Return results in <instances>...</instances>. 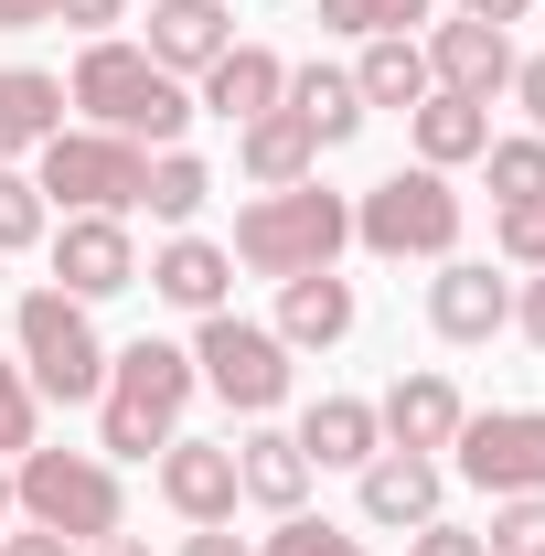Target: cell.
<instances>
[{
	"instance_id": "cell-18",
	"label": "cell",
	"mask_w": 545,
	"mask_h": 556,
	"mask_svg": "<svg viewBox=\"0 0 545 556\" xmlns=\"http://www.w3.org/2000/svg\"><path fill=\"white\" fill-rule=\"evenodd\" d=\"M428 86H449V97H503V86H514V33H492V22H439V33H428Z\"/></svg>"
},
{
	"instance_id": "cell-28",
	"label": "cell",
	"mask_w": 545,
	"mask_h": 556,
	"mask_svg": "<svg viewBox=\"0 0 545 556\" xmlns=\"http://www.w3.org/2000/svg\"><path fill=\"white\" fill-rule=\"evenodd\" d=\"M43 236H54V204H43V182L0 161V257H22V247H43Z\"/></svg>"
},
{
	"instance_id": "cell-3",
	"label": "cell",
	"mask_w": 545,
	"mask_h": 556,
	"mask_svg": "<svg viewBox=\"0 0 545 556\" xmlns=\"http://www.w3.org/2000/svg\"><path fill=\"white\" fill-rule=\"evenodd\" d=\"M342 247H353V193H321V172L310 182H289V193H257V204L236 214V268H257V278H310V268H332Z\"/></svg>"
},
{
	"instance_id": "cell-8",
	"label": "cell",
	"mask_w": 545,
	"mask_h": 556,
	"mask_svg": "<svg viewBox=\"0 0 545 556\" xmlns=\"http://www.w3.org/2000/svg\"><path fill=\"white\" fill-rule=\"evenodd\" d=\"M193 375H204L236 417L289 407V343H278L268 321H246V311H204V332H193Z\"/></svg>"
},
{
	"instance_id": "cell-14",
	"label": "cell",
	"mask_w": 545,
	"mask_h": 556,
	"mask_svg": "<svg viewBox=\"0 0 545 556\" xmlns=\"http://www.w3.org/2000/svg\"><path fill=\"white\" fill-rule=\"evenodd\" d=\"M225 43H236V0H150L139 54H150L161 75H204Z\"/></svg>"
},
{
	"instance_id": "cell-30",
	"label": "cell",
	"mask_w": 545,
	"mask_h": 556,
	"mask_svg": "<svg viewBox=\"0 0 545 556\" xmlns=\"http://www.w3.org/2000/svg\"><path fill=\"white\" fill-rule=\"evenodd\" d=\"M439 0H321V33H353V43H375V33H407L428 22Z\"/></svg>"
},
{
	"instance_id": "cell-19",
	"label": "cell",
	"mask_w": 545,
	"mask_h": 556,
	"mask_svg": "<svg viewBox=\"0 0 545 556\" xmlns=\"http://www.w3.org/2000/svg\"><path fill=\"white\" fill-rule=\"evenodd\" d=\"M289 353H332L342 332H353V278L310 268V278H278V321H268Z\"/></svg>"
},
{
	"instance_id": "cell-21",
	"label": "cell",
	"mask_w": 545,
	"mask_h": 556,
	"mask_svg": "<svg viewBox=\"0 0 545 556\" xmlns=\"http://www.w3.org/2000/svg\"><path fill=\"white\" fill-rule=\"evenodd\" d=\"M407 129H417V161H428V172H460V161L492 150V97H449V86H428V97L407 108Z\"/></svg>"
},
{
	"instance_id": "cell-20",
	"label": "cell",
	"mask_w": 545,
	"mask_h": 556,
	"mask_svg": "<svg viewBox=\"0 0 545 556\" xmlns=\"http://www.w3.org/2000/svg\"><path fill=\"white\" fill-rule=\"evenodd\" d=\"M289 439H300V460H310V471H364V460L385 450V428H375L364 396H310Z\"/></svg>"
},
{
	"instance_id": "cell-27",
	"label": "cell",
	"mask_w": 545,
	"mask_h": 556,
	"mask_svg": "<svg viewBox=\"0 0 545 556\" xmlns=\"http://www.w3.org/2000/svg\"><path fill=\"white\" fill-rule=\"evenodd\" d=\"M139 204H150L161 225H172V236H182V225L214 204V172L193 161V150H150V182H139Z\"/></svg>"
},
{
	"instance_id": "cell-45",
	"label": "cell",
	"mask_w": 545,
	"mask_h": 556,
	"mask_svg": "<svg viewBox=\"0 0 545 556\" xmlns=\"http://www.w3.org/2000/svg\"><path fill=\"white\" fill-rule=\"evenodd\" d=\"M0 289H11V278H0Z\"/></svg>"
},
{
	"instance_id": "cell-31",
	"label": "cell",
	"mask_w": 545,
	"mask_h": 556,
	"mask_svg": "<svg viewBox=\"0 0 545 556\" xmlns=\"http://www.w3.org/2000/svg\"><path fill=\"white\" fill-rule=\"evenodd\" d=\"M481 556H545V492H503V503H492Z\"/></svg>"
},
{
	"instance_id": "cell-9",
	"label": "cell",
	"mask_w": 545,
	"mask_h": 556,
	"mask_svg": "<svg viewBox=\"0 0 545 556\" xmlns=\"http://www.w3.org/2000/svg\"><path fill=\"white\" fill-rule=\"evenodd\" d=\"M449 471L481 482L492 503L503 492H545V407H471L460 439H449Z\"/></svg>"
},
{
	"instance_id": "cell-25",
	"label": "cell",
	"mask_w": 545,
	"mask_h": 556,
	"mask_svg": "<svg viewBox=\"0 0 545 556\" xmlns=\"http://www.w3.org/2000/svg\"><path fill=\"white\" fill-rule=\"evenodd\" d=\"M278 108H300V129L321 139V150H342V139L364 129V86H353V65H289V97Z\"/></svg>"
},
{
	"instance_id": "cell-5",
	"label": "cell",
	"mask_w": 545,
	"mask_h": 556,
	"mask_svg": "<svg viewBox=\"0 0 545 556\" xmlns=\"http://www.w3.org/2000/svg\"><path fill=\"white\" fill-rule=\"evenodd\" d=\"M11 332H22V375H33V396H54V407H86V396L107 386V343H97L86 300H65L54 278L11 300Z\"/></svg>"
},
{
	"instance_id": "cell-11",
	"label": "cell",
	"mask_w": 545,
	"mask_h": 556,
	"mask_svg": "<svg viewBox=\"0 0 545 556\" xmlns=\"http://www.w3.org/2000/svg\"><path fill=\"white\" fill-rule=\"evenodd\" d=\"M161 503L182 525H236V439H172L161 450Z\"/></svg>"
},
{
	"instance_id": "cell-2",
	"label": "cell",
	"mask_w": 545,
	"mask_h": 556,
	"mask_svg": "<svg viewBox=\"0 0 545 556\" xmlns=\"http://www.w3.org/2000/svg\"><path fill=\"white\" fill-rule=\"evenodd\" d=\"M65 108H86L97 129L139 139V150H182V129H193V86H182V75H161L139 43H118V33H97V43L75 54Z\"/></svg>"
},
{
	"instance_id": "cell-36",
	"label": "cell",
	"mask_w": 545,
	"mask_h": 556,
	"mask_svg": "<svg viewBox=\"0 0 545 556\" xmlns=\"http://www.w3.org/2000/svg\"><path fill=\"white\" fill-rule=\"evenodd\" d=\"M54 22H75V33H86V43H97V33H107V22H129V0H54Z\"/></svg>"
},
{
	"instance_id": "cell-35",
	"label": "cell",
	"mask_w": 545,
	"mask_h": 556,
	"mask_svg": "<svg viewBox=\"0 0 545 556\" xmlns=\"http://www.w3.org/2000/svg\"><path fill=\"white\" fill-rule=\"evenodd\" d=\"M407 556H481V535H471V525H449V514H439V525H417V535H407Z\"/></svg>"
},
{
	"instance_id": "cell-4",
	"label": "cell",
	"mask_w": 545,
	"mask_h": 556,
	"mask_svg": "<svg viewBox=\"0 0 545 556\" xmlns=\"http://www.w3.org/2000/svg\"><path fill=\"white\" fill-rule=\"evenodd\" d=\"M11 503H22V525H43V535H65V546L118 535V514H129L118 460H97V450H43V439L11 460Z\"/></svg>"
},
{
	"instance_id": "cell-42",
	"label": "cell",
	"mask_w": 545,
	"mask_h": 556,
	"mask_svg": "<svg viewBox=\"0 0 545 556\" xmlns=\"http://www.w3.org/2000/svg\"><path fill=\"white\" fill-rule=\"evenodd\" d=\"M524 11H535V0H460V22H492V33H503V22H524Z\"/></svg>"
},
{
	"instance_id": "cell-40",
	"label": "cell",
	"mask_w": 545,
	"mask_h": 556,
	"mask_svg": "<svg viewBox=\"0 0 545 556\" xmlns=\"http://www.w3.org/2000/svg\"><path fill=\"white\" fill-rule=\"evenodd\" d=\"M0 556H86V546H65V535H43V525H22V535H0Z\"/></svg>"
},
{
	"instance_id": "cell-16",
	"label": "cell",
	"mask_w": 545,
	"mask_h": 556,
	"mask_svg": "<svg viewBox=\"0 0 545 556\" xmlns=\"http://www.w3.org/2000/svg\"><path fill=\"white\" fill-rule=\"evenodd\" d=\"M139 278H150V300H172V311H193V321H204V311H236V257H225L214 236H193V225H182Z\"/></svg>"
},
{
	"instance_id": "cell-43",
	"label": "cell",
	"mask_w": 545,
	"mask_h": 556,
	"mask_svg": "<svg viewBox=\"0 0 545 556\" xmlns=\"http://www.w3.org/2000/svg\"><path fill=\"white\" fill-rule=\"evenodd\" d=\"M86 556H150V546H139V535H97Z\"/></svg>"
},
{
	"instance_id": "cell-6",
	"label": "cell",
	"mask_w": 545,
	"mask_h": 556,
	"mask_svg": "<svg viewBox=\"0 0 545 556\" xmlns=\"http://www.w3.org/2000/svg\"><path fill=\"white\" fill-rule=\"evenodd\" d=\"M353 247H375V257H460V193H449V172H385V182H364L353 193Z\"/></svg>"
},
{
	"instance_id": "cell-12",
	"label": "cell",
	"mask_w": 545,
	"mask_h": 556,
	"mask_svg": "<svg viewBox=\"0 0 545 556\" xmlns=\"http://www.w3.org/2000/svg\"><path fill=\"white\" fill-rule=\"evenodd\" d=\"M460 417H471V407H460V386H449L439 364H417V375H396V386L375 396V428H385V450H428V460L460 439Z\"/></svg>"
},
{
	"instance_id": "cell-44",
	"label": "cell",
	"mask_w": 545,
	"mask_h": 556,
	"mask_svg": "<svg viewBox=\"0 0 545 556\" xmlns=\"http://www.w3.org/2000/svg\"><path fill=\"white\" fill-rule=\"evenodd\" d=\"M11 514H22V503H11V460H0V525H11Z\"/></svg>"
},
{
	"instance_id": "cell-15",
	"label": "cell",
	"mask_w": 545,
	"mask_h": 556,
	"mask_svg": "<svg viewBox=\"0 0 545 556\" xmlns=\"http://www.w3.org/2000/svg\"><path fill=\"white\" fill-rule=\"evenodd\" d=\"M428 321H439V343H492V332L514 321V289L481 268V257H439V278H428Z\"/></svg>"
},
{
	"instance_id": "cell-37",
	"label": "cell",
	"mask_w": 545,
	"mask_h": 556,
	"mask_svg": "<svg viewBox=\"0 0 545 556\" xmlns=\"http://www.w3.org/2000/svg\"><path fill=\"white\" fill-rule=\"evenodd\" d=\"M514 97H524V118H535V139H545V54H514Z\"/></svg>"
},
{
	"instance_id": "cell-10",
	"label": "cell",
	"mask_w": 545,
	"mask_h": 556,
	"mask_svg": "<svg viewBox=\"0 0 545 556\" xmlns=\"http://www.w3.org/2000/svg\"><path fill=\"white\" fill-rule=\"evenodd\" d=\"M43 247H54V289H65V300H86V311H97V300H118V289H139L129 214H65Z\"/></svg>"
},
{
	"instance_id": "cell-34",
	"label": "cell",
	"mask_w": 545,
	"mask_h": 556,
	"mask_svg": "<svg viewBox=\"0 0 545 556\" xmlns=\"http://www.w3.org/2000/svg\"><path fill=\"white\" fill-rule=\"evenodd\" d=\"M257 556H364V535H342V525H321V514H278V535Z\"/></svg>"
},
{
	"instance_id": "cell-23",
	"label": "cell",
	"mask_w": 545,
	"mask_h": 556,
	"mask_svg": "<svg viewBox=\"0 0 545 556\" xmlns=\"http://www.w3.org/2000/svg\"><path fill=\"white\" fill-rule=\"evenodd\" d=\"M236 492H246L257 514H300V503H310L300 439H289V428H246V439H236Z\"/></svg>"
},
{
	"instance_id": "cell-29",
	"label": "cell",
	"mask_w": 545,
	"mask_h": 556,
	"mask_svg": "<svg viewBox=\"0 0 545 556\" xmlns=\"http://www.w3.org/2000/svg\"><path fill=\"white\" fill-rule=\"evenodd\" d=\"M33 439H43V396H33L22 353H0V460H22Z\"/></svg>"
},
{
	"instance_id": "cell-22",
	"label": "cell",
	"mask_w": 545,
	"mask_h": 556,
	"mask_svg": "<svg viewBox=\"0 0 545 556\" xmlns=\"http://www.w3.org/2000/svg\"><path fill=\"white\" fill-rule=\"evenodd\" d=\"M236 161H246V182H257V193H289V182H310V172H321V139L300 129V108H268V118H246V129H236Z\"/></svg>"
},
{
	"instance_id": "cell-38",
	"label": "cell",
	"mask_w": 545,
	"mask_h": 556,
	"mask_svg": "<svg viewBox=\"0 0 545 556\" xmlns=\"http://www.w3.org/2000/svg\"><path fill=\"white\" fill-rule=\"evenodd\" d=\"M182 556H257V546H246L236 525H193V535H182Z\"/></svg>"
},
{
	"instance_id": "cell-1",
	"label": "cell",
	"mask_w": 545,
	"mask_h": 556,
	"mask_svg": "<svg viewBox=\"0 0 545 556\" xmlns=\"http://www.w3.org/2000/svg\"><path fill=\"white\" fill-rule=\"evenodd\" d=\"M193 343H118L107 353V386H97V460H150L182 439V407H193Z\"/></svg>"
},
{
	"instance_id": "cell-13",
	"label": "cell",
	"mask_w": 545,
	"mask_h": 556,
	"mask_svg": "<svg viewBox=\"0 0 545 556\" xmlns=\"http://www.w3.org/2000/svg\"><path fill=\"white\" fill-rule=\"evenodd\" d=\"M439 492H449V460H428V450H375V460H364V525L417 535V525H439Z\"/></svg>"
},
{
	"instance_id": "cell-32",
	"label": "cell",
	"mask_w": 545,
	"mask_h": 556,
	"mask_svg": "<svg viewBox=\"0 0 545 556\" xmlns=\"http://www.w3.org/2000/svg\"><path fill=\"white\" fill-rule=\"evenodd\" d=\"M481 161H492V204H524V193H545V139H535V129H524V139H492Z\"/></svg>"
},
{
	"instance_id": "cell-17",
	"label": "cell",
	"mask_w": 545,
	"mask_h": 556,
	"mask_svg": "<svg viewBox=\"0 0 545 556\" xmlns=\"http://www.w3.org/2000/svg\"><path fill=\"white\" fill-rule=\"evenodd\" d=\"M278 97H289V65H278L268 43H225L204 75H193V108H214L225 129H246V118H268Z\"/></svg>"
},
{
	"instance_id": "cell-24",
	"label": "cell",
	"mask_w": 545,
	"mask_h": 556,
	"mask_svg": "<svg viewBox=\"0 0 545 556\" xmlns=\"http://www.w3.org/2000/svg\"><path fill=\"white\" fill-rule=\"evenodd\" d=\"M54 129H65V75H43V65H0V161L43 150Z\"/></svg>"
},
{
	"instance_id": "cell-26",
	"label": "cell",
	"mask_w": 545,
	"mask_h": 556,
	"mask_svg": "<svg viewBox=\"0 0 545 556\" xmlns=\"http://www.w3.org/2000/svg\"><path fill=\"white\" fill-rule=\"evenodd\" d=\"M353 86H364V108H417L428 97V43L417 33H375L364 65H353Z\"/></svg>"
},
{
	"instance_id": "cell-39",
	"label": "cell",
	"mask_w": 545,
	"mask_h": 556,
	"mask_svg": "<svg viewBox=\"0 0 545 556\" xmlns=\"http://www.w3.org/2000/svg\"><path fill=\"white\" fill-rule=\"evenodd\" d=\"M514 321H524V343L545 353V268H524V300H514Z\"/></svg>"
},
{
	"instance_id": "cell-41",
	"label": "cell",
	"mask_w": 545,
	"mask_h": 556,
	"mask_svg": "<svg viewBox=\"0 0 545 556\" xmlns=\"http://www.w3.org/2000/svg\"><path fill=\"white\" fill-rule=\"evenodd\" d=\"M54 22V0H0V33H43Z\"/></svg>"
},
{
	"instance_id": "cell-7",
	"label": "cell",
	"mask_w": 545,
	"mask_h": 556,
	"mask_svg": "<svg viewBox=\"0 0 545 556\" xmlns=\"http://www.w3.org/2000/svg\"><path fill=\"white\" fill-rule=\"evenodd\" d=\"M43 172V204H65V214H129L139 204V182H150V150L118 129H54L43 150H33Z\"/></svg>"
},
{
	"instance_id": "cell-33",
	"label": "cell",
	"mask_w": 545,
	"mask_h": 556,
	"mask_svg": "<svg viewBox=\"0 0 545 556\" xmlns=\"http://www.w3.org/2000/svg\"><path fill=\"white\" fill-rule=\"evenodd\" d=\"M492 247H503V268H545V193L492 214Z\"/></svg>"
}]
</instances>
